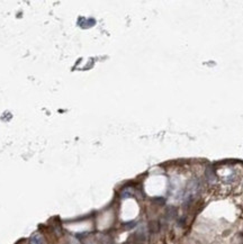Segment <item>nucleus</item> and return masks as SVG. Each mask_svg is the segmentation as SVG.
Wrapping results in <instances>:
<instances>
[{
  "mask_svg": "<svg viewBox=\"0 0 243 244\" xmlns=\"http://www.w3.org/2000/svg\"><path fill=\"white\" fill-rule=\"evenodd\" d=\"M43 240L42 236L39 234H35V235L32 236V240H30V244H42Z\"/></svg>",
  "mask_w": 243,
  "mask_h": 244,
  "instance_id": "obj_1",
  "label": "nucleus"
}]
</instances>
